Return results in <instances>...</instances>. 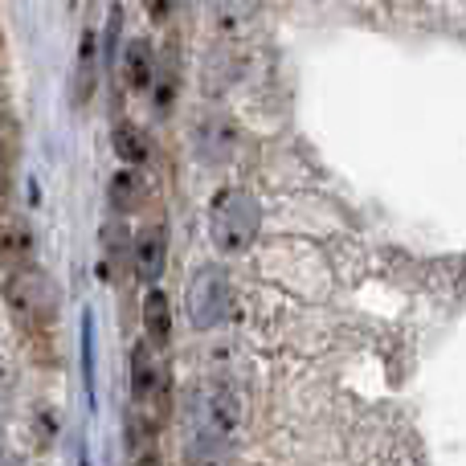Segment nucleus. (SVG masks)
Wrapping results in <instances>:
<instances>
[{"label":"nucleus","instance_id":"nucleus-1","mask_svg":"<svg viewBox=\"0 0 466 466\" xmlns=\"http://www.w3.org/2000/svg\"><path fill=\"white\" fill-rule=\"evenodd\" d=\"M262 229V205L249 188H221L209 205V238L221 254H246Z\"/></svg>","mask_w":466,"mask_h":466},{"label":"nucleus","instance_id":"nucleus-2","mask_svg":"<svg viewBox=\"0 0 466 466\" xmlns=\"http://www.w3.org/2000/svg\"><path fill=\"white\" fill-rule=\"evenodd\" d=\"M5 299L8 307H13L16 323L21 328H49V323L57 319V290L54 282H49L46 270H37V266H16L13 274H8L5 282Z\"/></svg>","mask_w":466,"mask_h":466},{"label":"nucleus","instance_id":"nucleus-3","mask_svg":"<svg viewBox=\"0 0 466 466\" xmlns=\"http://www.w3.org/2000/svg\"><path fill=\"white\" fill-rule=\"evenodd\" d=\"M131 401L147 421L164 418V405H168V364L160 348H152L147 339L131 348Z\"/></svg>","mask_w":466,"mask_h":466},{"label":"nucleus","instance_id":"nucleus-4","mask_svg":"<svg viewBox=\"0 0 466 466\" xmlns=\"http://www.w3.org/2000/svg\"><path fill=\"white\" fill-rule=\"evenodd\" d=\"M188 315H193V328L201 331L218 328V323H226L233 315V287L218 266L197 270L193 287H188Z\"/></svg>","mask_w":466,"mask_h":466},{"label":"nucleus","instance_id":"nucleus-5","mask_svg":"<svg viewBox=\"0 0 466 466\" xmlns=\"http://www.w3.org/2000/svg\"><path fill=\"white\" fill-rule=\"evenodd\" d=\"M193 418H197V434H209L218 438V442H233V434H238L241 426V410L238 401H233L229 389H205V393H197V405H193Z\"/></svg>","mask_w":466,"mask_h":466},{"label":"nucleus","instance_id":"nucleus-6","mask_svg":"<svg viewBox=\"0 0 466 466\" xmlns=\"http://www.w3.org/2000/svg\"><path fill=\"white\" fill-rule=\"evenodd\" d=\"M238 144H241V136H238V123H233L229 115L205 111L201 119H197L193 147H197V156H201L205 164H226V160H233V156H238Z\"/></svg>","mask_w":466,"mask_h":466},{"label":"nucleus","instance_id":"nucleus-7","mask_svg":"<svg viewBox=\"0 0 466 466\" xmlns=\"http://www.w3.org/2000/svg\"><path fill=\"white\" fill-rule=\"evenodd\" d=\"M131 266H136L139 282H147V287L164 279V266H168V229L160 221H152V226H144L136 233V241H131Z\"/></svg>","mask_w":466,"mask_h":466},{"label":"nucleus","instance_id":"nucleus-8","mask_svg":"<svg viewBox=\"0 0 466 466\" xmlns=\"http://www.w3.org/2000/svg\"><path fill=\"white\" fill-rule=\"evenodd\" d=\"M123 78H127L131 90L156 86V46L147 37L127 41V49H123Z\"/></svg>","mask_w":466,"mask_h":466},{"label":"nucleus","instance_id":"nucleus-9","mask_svg":"<svg viewBox=\"0 0 466 466\" xmlns=\"http://www.w3.org/2000/svg\"><path fill=\"white\" fill-rule=\"evenodd\" d=\"M144 331H147V344L152 348H168L172 339V303L160 287H147V299H144Z\"/></svg>","mask_w":466,"mask_h":466},{"label":"nucleus","instance_id":"nucleus-10","mask_svg":"<svg viewBox=\"0 0 466 466\" xmlns=\"http://www.w3.org/2000/svg\"><path fill=\"white\" fill-rule=\"evenodd\" d=\"M95 86H98V37L95 33H82L78 66H74V103L86 106Z\"/></svg>","mask_w":466,"mask_h":466},{"label":"nucleus","instance_id":"nucleus-11","mask_svg":"<svg viewBox=\"0 0 466 466\" xmlns=\"http://www.w3.org/2000/svg\"><path fill=\"white\" fill-rule=\"evenodd\" d=\"M258 5L262 0H209V13H213V25L233 37V33H246L254 25Z\"/></svg>","mask_w":466,"mask_h":466},{"label":"nucleus","instance_id":"nucleus-12","mask_svg":"<svg viewBox=\"0 0 466 466\" xmlns=\"http://www.w3.org/2000/svg\"><path fill=\"white\" fill-rule=\"evenodd\" d=\"M111 144H115V152H119V160H127V164H144L147 160V136L136 127L131 119H119L115 123V131H111Z\"/></svg>","mask_w":466,"mask_h":466},{"label":"nucleus","instance_id":"nucleus-13","mask_svg":"<svg viewBox=\"0 0 466 466\" xmlns=\"http://www.w3.org/2000/svg\"><path fill=\"white\" fill-rule=\"evenodd\" d=\"M185 466H229V442H218L209 434H193L185 446Z\"/></svg>","mask_w":466,"mask_h":466},{"label":"nucleus","instance_id":"nucleus-14","mask_svg":"<svg viewBox=\"0 0 466 466\" xmlns=\"http://www.w3.org/2000/svg\"><path fill=\"white\" fill-rule=\"evenodd\" d=\"M139 201H144V180H139V172H115L111 177V209L115 213H131L139 209Z\"/></svg>","mask_w":466,"mask_h":466},{"label":"nucleus","instance_id":"nucleus-15","mask_svg":"<svg viewBox=\"0 0 466 466\" xmlns=\"http://www.w3.org/2000/svg\"><path fill=\"white\" fill-rule=\"evenodd\" d=\"M82 377H86V397L95 405V319L82 315Z\"/></svg>","mask_w":466,"mask_h":466},{"label":"nucleus","instance_id":"nucleus-16","mask_svg":"<svg viewBox=\"0 0 466 466\" xmlns=\"http://www.w3.org/2000/svg\"><path fill=\"white\" fill-rule=\"evenodd\" d=\"M8 193H13V131L0 119V205L8 201Z\"/></svg>","mask_w":466,"mask_h":466},{"label":"nucleus","instance_id":"nucleus-17","mask_svg":"<svg viewBox=\"0 0 466 466\" xmlns=\"http://www.w3.org/2000/svg\"><path fill=\"white\" fill-rule=\"evenodd\" d=\"M119 29H123V8L111 5V13H106L103 49H98V57H106V62H115V57H119Z\"/></svg>","mask_w":466,"mask_h":466},{"label":"nucleus","instance_id":"nucleus-18","mask_svg":"<svg viewBox=\"0 0 466 466\" xmlns=\"http://www.w3.org/2000/svg\"><path fill=\"white\" fill-rule=\"evenodd\" d=\"M139 5H144V13L152 16V21H168V16L177 13L180 0H139Z\"/></svg>","mask_w":466,"mask_h":466},{"label":"nucleus","instance_id":"nucleus-19","mask_svg":"<svg viewBox=\"0 0 466 466\" xmlns=\"http://www.w3.org/2000/svg\"><path fill=\"white\" fill-rule=\"evenodd\" d=\"M13 405V369L5 364V356H0V413Z\"/></svg>","mask_w":466,"mask_h":466},{"label":"nucleus","instance_id":"nucleus-20","mask_svg":"<svg viewBox=\"0 0 466 466\" xmlns=\"http://www.w3.org/2000/svg\"><path fill=\"white\" fill-rule=\"evenodd\" d=\"M136 466H164V459H160V451H152V446H144V451L136 454Z\"/></svg>","mask_w":466,"mask_h":466},{"label":"nucleus","instance_id":"nucleus-21","mask_svg":"<svg viewBox=\"0 0 466 466\" xmlns=\"http://www.w3.org/2000/svg\"><path fill=\"white\" fill-rule=\"evenodd\" d=\"M0 466H21V462H16V459H5V454H0Z\"/></svg>","mask_w":466,"mask_h":466},{"label":"nucleus","instance_id":"nucleus-22","mask_svg":"<svg viewBox=\"0 0 466 466\" xmlns=\"http://www.w3.org/2000/svg\"><path fill=\"white\" fill-rule=\"evenodd\" d=\"M0 454H5V426H0Z\"/></svg>","mask_w":466,"mask_h":466}]
</instances>
